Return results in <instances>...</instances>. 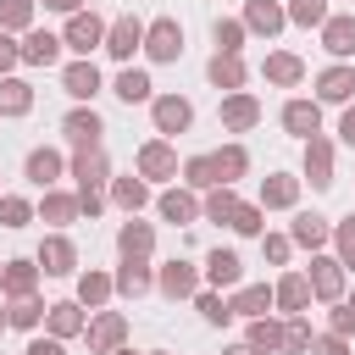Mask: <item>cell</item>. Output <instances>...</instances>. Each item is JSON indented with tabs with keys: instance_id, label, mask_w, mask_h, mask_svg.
Masks as SVG:
<instances>
[{
	"instance_id": "1",
	"label": "cell",
	"mask_w": 355,
	"mask_h": 355,
	"mask_svg": "<svg viewBox=\"0 0 355 355\" xmlns=\"http://www.w3.org/2000/svg\"><path fill=\"white\" fill-rule=\"evenodd\" d=\"M144 50H150L155 61H178V55H183V28H178L172 17H161V22L144 33Z\"/></svg>"
},
{
	"instance_id": "2",
	"label": "cell",
	"mask_w": 355,
	"mask_h": 355,
	"mask_svg": "<svg viewBox=\"0 0 355 355\" xmlns=\"http://www.w3.org/2000/svg\"><path fill=\"white\" fill-rule=\"evenodd\" d=\"M283 128H288V133H300V139H316V128H322L316 100H288V105H283Z\"/></svg>"
},
{
	"instance_id": "3",
	"label": "cell",
	"mask_w": 355,
	"mask_h": 355,
	"mask_svg": "<svg viewBox=\"0 0 355 355\" xmlns=\"http://www.w3.org/2000/svg\"><path fill=\"white\" fill-rule=\"evenodd\" d=\"M61 128H67V139H72L78 150H100V133H105V128H100V116H94V111H72Z\"/></svg>"
},
{
	"instance_id": "4",
	"label": "cell",
	"mask_w": 355,
	"mask_h": 355,
	"mask_svg": "<svg viewBox=\"0 0 355 355\" xmlns=\"http://www.w3.org/2000/svg\"><path fill=\"white\" fill-rule=\"evenodd\" d=\"M100 39H105V28H100V17H83V11H72V22H67V44L89 55V50H94Z\"/></svg>"
},
{
	"instance_id": "5",
	"label": "cell",
	"mask_w": 355,
	"mask_h": 355,
	"mask_svg": "<svg viewBox=\"0 0 355 355\" xmlns=\"http://www.w3.org/2000/svg\"><path fill=\"white\" fill-rule=\"evenodd\" d=\"M189 116H194V111H189V100H178V94L155 100V128H161V133H183V128H189Z\"/></svg>"
},
{
	"instance_id": "6",
	"label": "cell",
	"mask_w": 355,
	"mask_h": 355,
	"mask_svg": "<svg viewBox=\"0 0 355 355\" xmlns=\"http://www.w3.org/2000/svg\"><path fill=\"white\" fill-rule=\"evenodd\" d=\"M305 172H311V183H316V189H327V183H333V150H327L322 139H311V144H305Z\"/></svg>"
},
{
	"instance_id": "7",
	"label": "cell",
	"mask_w": 355,
	"mask_h": 355,
	"mask_svg": "<svg viewBox=\"0 0 355 355\" xmlns=\"http://www.w3.org/2000/svg\"><path fill=\"white\" fill-rule=\"evenodd\" d=\"M255 116H261V105H255L250 94H233V100L222 105V122H227L233 133H244V128H255Z\"/></svg>"
},
{
	"instance_id": "8",
	"label": "cell",
	"mask_w": 355,
	"mask_h": 355,
	"mask_svg": "<svg viewBox=\"0 0 355 355\" xmlns=\"http://www.w3.org/2000/svg\"><path fill=\"white\" fill-rule=\"evenodd\" d=\"M139 172H144V178H172L178 161H172L166 144H144V150H139Z\"/></svg>"
},
{
	"instance_id": "9",
	"label": "cell",
	"mask_w": 355,
	"mask_h": 355,
	"mask_svg": "<svg viewBox=\"0 0 355 355\" xmlns=\"http://www.w3.org/2000/svg\"><path fill=\"white\" fill-rule=\"evenodd\" d=\"M311 288H316L322 300H338V288H344V272H338V261H311Z\"/></svg>"
},
{
	"instance_id": "10",
	"label": "cell",
	"mask_w": 355,
	"mask_h": 355,
	"mask_svg": "<svg viewBox=\"0 0 355 355\" xmlns=\"http://www.w3.org/2000/svg\"><path fill=\"white\" fill-rule=\"evenodd\" d=\"M139 44H144V28H139L133 17H122V22L111 28V44H105V50H111V55H133Z\"/></svg>"
},
{
	"instance_id": "11",
	"label": "cell",
	"mask_w": 355,
	"mask_h": 355,
	"mask_svg": "<svg viewBox=\"0 0 355 355\" xmlns=\"http://www.w3.org/2000/svg\"><path fill=\"white\" fill-rule=\"evenodd\" d=\"M55 55H61V39H55V33H44V28H39V33H28V44H22V61H39V67H50Z\"/></svg>"
},
{
	"instance_id": "12",
	"label": "cell",
	"mask_w": 355,
	"mask_h": 355,
	"mask_svg": "<svg viewBox=\"0 0 355 355\" xmlns=\"http://www.w3.org/2000/svg\"><path fill=\"white\" fill-rule=\"evenodd\" d=\"M61 83H67V94H78V100H89V94H94V89H100V72H94V67H89V61H72V67H67V78H61Z\"/></svg>"
},
{
	"instance_id": "13",
	"label": "cell",
	"mask_w": 355,
	"mask_h": 355,
	"mask_svg": "<svg viewBox=\"0 0 355 355\" xmlns=\"http://www.w3.org/2000/svg\"><path fill=\"white\" fill-rule=\"evenodd\" d=\"M316 89H322V100H349L355 94V72L349 67H333V72L316 78Z\"/></svg>"
},
{
	"instance_id": "14",
	"label": "cell",
	"mask_w": 355,
	"mask_h": 355,
	"mask_svg": "<svg viewBox=\"0 0 355 355\" xmlns=\"http://www.w3.org/2000/svg\"><path fill=\"white\" fill-rule=\"evenodd\" d=\"M322 28H327L322 39H327L333 55H349V50H355V17H333V22H322Z\"/></svg>"
},
{
	"instance_id": "15",
	"label": "cell",
	"mask_w": 355,
	"mask_h": 355,
	"mask_svg": "<svg viewBox=\"0 0 355 355\" xmlns=\"http://www.w3.org/2000/svg\"><path fill=\"white\" fill-rule=\"evenodd\" d=\"M72 172H78L83 189H100V183H105V155H100V150H83V155L72 161Z\"/></svg>"
},
{
	"instance_id": "16",
	"label": "cell",
	"mask_w": 355,
	"mask_h": 355,
	"mask_svg": "<svg viewBox=\"0 0 355 355\" xmlns=\"http://www.w3.org/2000/svg\"><path fill=\"white\" fill-rule=\"evenodd\" d=\"M239 272H244V266H239L233 250H211V261H205V277H211V283H239Z\"/></svg>"
},
{
	"instance_id": "17",
	"label": "cell",
	"mask_w": 355,
	"mask_h": 355,
	"mask_svg": "<svg viewBox=\"0 0 355 355\" xmlns=\"http://www.w3.org/2000/svg\"><path fill=\"white\" fill-rule=\"evenodd\" d=\"M122 327H128V322L111 311V316H100V322L89 327V344H94V349H116V344H122Z\"/></svg>"
},
{
	"instance_id": "18",
	"label": "cell",
	"mask_w": 355,
	"mask_h": 355,
	"mask_svg": "<svg viewBox=\"0 0 355 355\" xmlns=\"http://www.w3.org/2000/svg\"><path fill=\"white\" fill-rule=\"evenodd\" d=\"M28 178H33V183H55V178H61V155H55V150H33V155H28Z\"/></svg>"
},
{
	"instance_id": "19",
	"label": "cell",
	"mask_w": 355,
	"mask_h": 355,
	"mask_svg": "<svg viewBox=\"0 0 355 355\" xmlns=\"http://www.w3.org/2000/svg\"><path fill=\"white\" fill-rule=\"evenodd\" d=\"M161 288H166L172 300H178V294H194V266H189V261H172V266L161 272Z\"/></svg>"
},
{
	"instance_id": "20",
	"label": "cell",
	"mask_w": 355,
	"mask_h": 355,
	"mask_svg": "<svg viewBox=\"0 0 355 355\" xmlns=\"http://www.w3.org/2000/svg\"><path fill=\"white\" fill-rule=\"evenodd\" d=\"M211 83H216V89H239V83H244L239 55H216V61H211Z\"/></svg>"
},
{
	"instance_id": "21",
	"label": "cell",
	"mask_w": 355,
	"mask_h": 355,
	"mask_svg": "<svg viewBox=\"0 0 355 355\" xmlns=\"http://www.w3.org/2000/svg\"><path fill=\"white\" fill-rule=\"evenodd\" d=\"M39 261H44V272H72V244L67 239H44Z\"/></svg>"
},
{
	"instance_id": "22",
	"label": "cell",
	"mask_w": 355,
	"mask_h": 355,
	"mask_svg": "<svg viewBox=\"0 0 355 355\" xmlns=\"http://www.w3.org/2000/svg\"><path fill=\"white\" fill-rule=\"evenodd\" d=\"M266 305H272V288H261V283H255V288H239V300H233L227 311H239V316H261Z\"/></svg>"
},
{
	"instance_id": "23",
	"label": "cell",
	"mask_w": 355,
	"mask_h": 355,
	"mask_svg": "<svg viewBox=\"0 0 355 355\" xmlns=\"http://www.w3.org/2000/svg\"><path fill=\"white\" fill-rule=\"evenodd\" d=\"M28 105H33L28 83H17V78H11V83H0V111H6V116H22Z\"/></svg>"
},
{
	"instance_id": "24",
	"label": "cell",
	"mask_w": 355,
	"mask_h": 355,
	"mask_svg": "<svg viewBox=\"0 0 355 355\" xmlns=\"http://www.w3.org/2000/svg\"><path fill=\"white\" fill-rule=\"evenodd\" d=\"M250 28H261V33H277V28H283V11H277L272 0H250Z\"/></svg>"
},
{
	"instance_id": "25",
	"label": "cell",
	"mask_w": 355,
	"mask_h": 355,
	"mask_svg": "<svg viewBox=\"0 0 355 355\" xmlns=\"http://www.w3.org/2000/svg\"><path fill=\"white\" fill-rule=\"evenodd\" d=\"M211 166H216V183H227V178H239V172H244V150H239V144H227V150H216V155H211Z\"/></svg>"
},
{
	"instance_id": "26",
	"label": "cell",
	"mask_w": 355,
	"mask_h": 355,
	"mask_svg": "<svg viewBox=\"0 0 355 355\" xmlns=\"http://www.w3.org/2000/svg\"><path fill=\"white\" fill-rule=\"evenodd\" d=\"M116 244H122V255H128V261H139V255L150 250V227H144V222H128Z\"/></svg>"
},
{
	"instance_id": "27",
	"label": "cell",
	"mask_w": 355,
	"mask_h": 355,
	"mask_svg": "<svg viewBox=\"0 0 355 355\" xmlns=\"http://www.w3.org/2000/svg\"><path fill=\"white\" fill-rule=\"evenodd\" d=\"M305 300H311V283H305V277H283V283H277V305H283V311H300Z\"/></svg>"
},
{
	"instance_id": "28",
	"label": "cell",
	"mask_w": 355,
	"mask_h": 355,
	"mask_svg": "<svg viewBox=\"0 0 355 355\" xmlns=\"http://www.w3.org/2000/svg\"><path fill=\"white\" fill-rule=\"evenodd\" d=\"M50 327H55V338H67V333H78V327H83V316H78V305H72V300H61V305H50Z\"/></svg>"
},
{
	"instance_id": "29",
	"label": "cell",
	"mask_w": 355,
	"mask_h": 355,
	"mask_svg": "<svg viewBox=\"0 0 355 355\" xmlns=\"http://www.w3.org/2000/svg\"><path fill=\"white\" fill-rule=\"evenodd\" d=\"M250 349H283V327H272L266 316L250 322Z\"/></svg>"
},
{
	"instance_id": "30",
	"label": "cell",
	"mask_w": 355,
	"mask_h": 355,
	"mask_svg": "<svg viewBox=\"0 0 355 355\" xmlns=\"http://www.w3.org/2000/svg\"><path fill=\"white\" fill-rule=\"evenodd\" d=\"M116 94H122V100H128V105H133V100H150V78H144V72H133V67H128V72H122V78H116Z\"/></svg>"
},
{
	"instance_id": "31",
	"label": "cell",
	"mask_w": 355,
	"mask_h": 355,
	"mask_svg": "<svg viewBox=\"0 0 355 355\" xmlns=\"http://www.w3.org/2000/svg\"><path fill=\"white\" fill-rule=\"evenodd\" d=\"M194 211H200V205H194L189 194H161V216H166V222H194Z\"/></svg>"
},
{
	"instance_id": "32",
	"label": "cell",
	"mask_w": 355,
	"mask_h": 355,
	"mask_svg": "<svg viewBox=\"0 0 355 355\" xmlns=\"http://www.w3.org/2000/svg\"><path fill=\"white\" fill-rule=\"evenodd\" d=\"M6 288H11L17 300H28V288H33V266H28V261H6Z\"/></svg>"
},
{
	"instance_id": "33",
	"label": "cell",
	"mask_w": 355,
	"mask_h": 355,
	"mask_svg": "<svg viewBox=\"0 0 355 355\" xmlns=\"http://www.w3.org/2000/svg\"><path fill=\"white\" fill-rule=\"evenodd\" d=\"M266 78L272 83H300V61L294 55H266Z\"/></svg>"
},
{
	"instance_id": "34",
	"label": "cell",
	"mask_w": 355,
	"mask_h": 355,
	"mask_svg": "<svg viewBox=\"0 0 355 355\" xmlns=\"http://www.w3.org/2000/svg\"><path fill=\"white\" fill-rule=\"evenodd\" d=\"M233 211H239V200H233L227 189H216V194L205 200V216H211V222H233Z\"/></svg>"
},
{
	"instance_id": "35",
	"label": "cell",
	"mask_w": 355,
	"mask_h": 355,
	"mask_svg": "<svg viewBox=\"0 0 355 355\" xmlns=\"http://www.w3.org/2000/svg\"><path fill=\"white\" fill-rule=\"evenodd\" d=\"M116 288H122V294H144V288H150V272H144L139 261H128L122 277H116Z\"/></svg>"
},
{
	"instance_id": "36",
	"label": "cell",
	"mask_w": 355,
	"mask_h": 355,
	"mask_svg": "<svg viewBox=\"0 0 355 355\" xmlns=\"http://www.w3.org/2000/svg\"><path fill=\"white\" fill-rule=\"evenodd\" d=\"M288 17H294V22H305V28H311V22H327V0H294V6H288Z\"/></svg>"
},
{
	"instance_id": "37",
	"label": "cell",
	"mask_w": 355,
	"mask_h": 355,
	"mask_svg": "<svg viewBox=\"0 0 355 355\" xmlns=\"http://www.w3.org/2000/svg\"><path fill=\"white\" fill-rule=\"evenodd\" d=\"M183 172H189V183H194V189H211V183H216V166H211V155H194Z\"/></svg>"
},
{
	"instance_id": "38",
	"label": "cell",
	"mask_w": 355,
	"mask_h": 355,
	"mask_svg": "<svg viewBox=\"0 0 355 355\" xmlns=\"http://www.w3.org/2000/svg\"><path fill=\"white\" fill-rule=\"evenodd\" d=\"M111 194H116V205H128V211H139V205H144V183H133V178H116V189H111Z\"/></svg>"
},
{
	"instance_id": "39",
	"label": "cell",
	"mask_w": 355,
	"mask_h": 355,
	"mask_svg": "<svg viewBox=\"0 0 355 355\" xmlns=\"http://www.w3.org/2000/svg\"><path fill=\"white\" fill-rule=\"evenodd\" d=\"M294 239H300V244H322V239H327V222H322V216H300V222H294Z\"/></svg>"
},
{
	"instance_id": "40",
	"label": "cell",
	"mask_w": 355,
	"mask_h": 355,
	"mask_svg": "<svg viewBox=\"0 0 355 355\" xmlns=\"http://www.w3.org/2000/svg\"><path fill=\"white\" fill-rule=\"evenodd\" d=\"M283 349H288V355H305V349H311V327H305V322H288V327H283Z\"/></svg>"
},
{
	"instance_id": "41",
	"label": "cell",
	"mask_w": 355,
	"mask_h": 355,
	"mask_svg": "<svg viewBox=\"0 0 355 355\" xmlns=\"http://www.w3.org/2000/svg\"><path fill=\"white\" fill-rule=\"evenodd\" d=\"M266 205H294V178H266Z\"/></svg>"
},
{
	"instance_id": "42",
	"label": "cell",
	"mask_w": 355,
	"mask_h": 355,
	"mask_svg": "<svg viewBox=\"0 0 355 355\" xmlns=\"http://www.w3.org/2000/svg\"><path fill=\"white\" fill-rule=\"evenodd\" d=\"M44 216H50V222H72V216H78V200H67V194H50V200H44Z\"/></svg>"
},
{
	"instance_id": "43",
	"label": "cell",
	"mask_w": 355,
	"mask_h": 355,
	"mask_svg": "<svg viewBox=\"0 0 355 355\" xmlns=\"http://www.w3.org/2000/svg\"><path fill=\"white\" fill-rule=\"evenodd\" d=\"M105 294H111V283H105V277H100V272H89V277H83V283H78V300H89V305H100V300H105Z\"/></svg>"
},
{
	"instance_id": "44",
	"label": "cell",
	"mask_w": 355,
	"mask_h": 355,
	"mask_svg": "<svg viewBox=\"0 0 355 355\" xmlns=\"http://www.w3.org/2000/svg\"><path fill=\"white\" fill-rule=\"evenodd\" d=\"M239 39H244L239 22H216V44H222V55H239Z\"/></svg>"
},
{
	"instance_id": "45",
	"label": "cell",
	"mask_w": 355,
	"mask_h": 355,
	"mask_svg": "<svg viewBox=\"0 0 355 355\" xmlns=\"http://www.w3.org/2000/svg\"><path fill=\"white\" fill-rule=\"evenodd\" d=\"M28 216H33V211H28V200H0V222H6V227H22Z\"/></svg>"
},
{
	"instance_id": "46",
	"label": "cell",
	"mask_w": 355,
	"mask_h": 355,
	"mask_svg": "<svg viewBox=\"0 0 355 355\" xmlns=\"http://www.w3.org/2000/svg\"><path fill=\"white\" fill-rule=\"evenodd\" d=\"M233 227L239 233H261V205H239L233 211Z\"/></svg>"
},
{
	"instance_id": "47",
	"label": "cell",
	"mask_w": 355,
	"mask_h": 355,
	"mask_svg": "<svg viewBox=\"0 0 355 355\" xmlns=\"http://www.w3.org/2000/svg\"><path fill=\"white\" fill-rule=\"evenodd\" d=\"M0 22L6 28H22L28 22V0H0Z\"/></svg>"
},
{
	"instance_id": "48",
	"label": "cell",
	"mask_w": 355,
	"mask_h": 355,
	"mask_svg": "<svg viewBox=\"0 0 355 355\" xmlns=\"http://www.w3.org/2000/svg\"><path fill=\"white\" fill-rule=\"evenodd\" d=\"M200 311H205V322H227V316H233V311H227L216 294H200Z\"/></svg>"
},
{
	"instance_id": "49",
	"label": "cell",
	"mask_w": 355,
	"mask_h": 355,
	"mask_svg": "<svg viewBox=\"0 0 355 355\" xmlns=\"http://www.w3.org/2000/svg\"><path fill=\"white\" fill-rule=\"evenodd\" d=\"M39 311H44V305H33V300H17L11 322H17V327H33V322H39Z\"/></svg>"
},
{
	"instance_id": "50",
	"label": "cell",
	"mask_w": 355,
	"mask_h": 355,
	"mask_svg": "<svg viewBox=\"0 0 355 355\" xmlns=\"http://www.w3.org/2000/svg\"><path fill=\"white\" fill-rule=\"evenodd\" d=\"M338 250H344V261L355 266V222H344V227H338Z\"/></svg>"
},
{
	"instance_id": "51",
	"label": "cell",
	"mask_w": 355,
	"mask_h": 355,
	"mask_svg": "<svg viewBox=\"0 0 355 355\" xmlns=\"http://www.w3.org/2000/svg\"><path fill=\"white\" fill-rule=\"evenodd\" d=\"M17 61H22V50H17V44L0 33V72H6V67H17Z\"/></svg>"
},
{
	"instance_id": "52",
	"label": "cell",
	"mask_w": 355,
	"mask_h": 355,
	"mask_svg": "<svg viewBox=\"0 0 355 355\" xmlns=\"http://www.w3.org/2000/svg\"><path fill=\"white\" fill-rule=\"evenodd\" d=\"M311 355H349V349H344V338L333 333V338H316V349H311Z\"/></svg>"
},
{
	"instance_id": "53",
	"label": "cell",
	"mask_w": 355,
	"mask_h": 355,
	"mask_svg": "<svg viewBox=\"0 0 355 355\" xmlns=\"http://www.w3.org/2000/svg\"><path fill=\"white\" fill-rule=\"evenodd\" d=\"M349 327H355V311H349V305H344V311H338V316H333V333H338V338H344V333H349Z\"/></svg>"
},
{
	"instance_id": "54",
	"label": "cell",
	"mask_w": 355,
	"mask_h": 355,
	"mask_svg": "<svg viewBox=\"0 0 355 355\" xmlns=\"http://www.w3.org/2000/svg\"><path fill=\"white\" fill-rule=\"evenodd\" d=\"M288 255V239H266V261H283Z\"/></svg>"
},
{
	"instance_id": "55",
	"label": "cell",
	"mask_w": 355,
	"mask_h": 355,
	"mask_svg": "<svg viewBox=\"0 0 355 355\" xmlns=\"http://www.w3.org/2000/svg\"><path fill=\"white\" fill-rule=\"evenodd\" d=\"M338 133H344V144H355V111H344V122H338Z\"/></svg>"
},
{
	"instance_id": "56",
	"label": "cell",
	"mask_w": 355,
	"mask_h": 355,
	"mask_svg": "<svg viewBox=\"0 0 355 355\" xmlns=\"http://www.w3.org/2000/svg\"><path fill=\"white\" fill-rule=\"evenodd\" d=\"M28 355H61V344H55V338H39V344H33Z\"/></svg>"
},
{
	"instance_id": "57",
	"label": "cell",
	"mask_w": 355,
	"mask_h": 355,
	"mask_svg": "<svg viewBox=\"0 0 355 355\" xmlns=\"http://www.w3.org/2000/svg\"><path fill=\"white\" fill-rule=\"evenodd\" d=\"M44 6H55V11H78V0H44Z\"/></svg>"
},
{
	"instance_id": "58",
	"label": "cell",
	"mask_w": 355,
	"mask_h": 355,
	"mask_svg": "<svg viewBox=\"0 0 355 355\" xmlns=\"http://www.w3.org/2000/svg\"><path fill=\"white\" fill-rule=\"evenodd\" d=\"M227 355H255V349H250V344H244V349H227Z\"/></svg>"
},
{
	"instance_id": "59",
	"label": "cell",
	"mask_w": 355,
	"mask_h": 355,
	"mask_svg": "<svg viewBox=\"0 0 355 355\" xmlns=\"http://www.w3.org/2000/svg\"><path fill=\"white\" fill-rule=\"evenodd\" d=\"M349 311H355V305H349Z\"/></svg>"
},
{
	"instance_id": "60",
	"label": "cell",
	"mask_w": 355,
	"mask_h": 355,
	"mask_svg": "<svg viewBox=\"0 0 355 355\" xmlns=\"http://www.w3.org/2000/svg\"><path fill=\"white\" fill-rule=\"evenodd\" d=\"M0 272H6V266H0Z\"/></svg>"
},
{
	"instance_id": "61",
	"label": "cell",
	"mask_w": 355,
	"mask_h": 355,
	"mask_svg": "<svg viewBox=\"0 0 355 355\" xmlns=\"http://www.w3.org/2000/svg\"><path fill=\"white\" fill-rule=\"evenodd\" d=\"M0 322H6V316H0Z\"/></svg>"
}]
</instances>
